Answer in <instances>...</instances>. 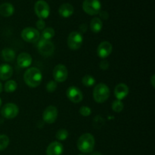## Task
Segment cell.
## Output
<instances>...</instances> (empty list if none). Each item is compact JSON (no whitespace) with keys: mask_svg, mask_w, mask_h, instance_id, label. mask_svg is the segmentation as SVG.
Instances as JSON below:
<instances>
[{"mask_svg":"<svg viewBox=\"0 0 155 155\" xmlns=\"http://www.w3.org/2000/svg\"><path fill=\"white\" fill-rule=\"evenodd\" d=\"M36 27H37L38 30H43L45 27V23L44 21V20L39 19V21L36 22Z\"/></svg>","mask_w":155,"mask_h":155,"instance_id":"30","label":"cell"},{"mask_svg":"<svg viewBox=\"0 0 155 155\" xmlns=\"http://www.w3.org/2000/svg\"><path fill=\"white\" fill-rule=\"evenodd\" d=\"M129 94V87L125 83H120L115 87L114 95L117 100H122L125 98Z\"/></svg>","mask_w":155,"mask_h":155,"instance_id":"16","label":"cell"},{"mask_svg":"<svg viewBox=\"0 0 155 155\" xmlns=\"http://www.w3.org/2000/svg\"><path fill=\"white\" fill-rule=\"evenodd\" d=\"M15 12L14 6L10 3H3L0 5V15L5 18L12 16Z\"/></svg>","mask_w":155,"mask_h":155,"instance_id":"19","label":"cell"},{"mask_svg":"<svg viewBox=\"0 0 155 155\" xmlns=\"http://www.w3.org/2000/svg\"><path fill=\"white\" fill-rule=\"evenodd\" d=\"M54 30L51 27H47L45 28L42 32V39H45V40H50L51 38L54 37Z\"/></svg>","mask_w":155,"mask_h":155,"instance_id":"22","label":"cell"},{"mask_svg":"<svg viewBox=\"0 0 155 155\" xmlns=\"http://www.w3.org/2000/svg\"><path fill=\"white\" fill-rule=\"evenodd\" d=\"M112 51H113V46L111 44L107 41H104L98 45L97 48V54L101 58H105L111 54Z\"/></svg>","mask_w":155,"mask_h":155,"instance_id":"13","label":"cell"},{"mask_svg":"<svg viewBox=\"0 0 155 155\" xmlns=\"http://www.w3.org/2000/svg\"><path fill=\"white\" fill-rule=\"evenodd\" d=\"M110 89L104 83H99L95 86L93 90V98L97 103H104L110 96Z\"/></svg>","mask_w":155,"mask_h":155,"instance_id":"3","label":"cell"},{"mask_svg":"<svg viewBox=\"0 0 155 155\" xmlns=\"http://www.w3.org/2000/svg\"><path fill=\"white\" fill-rule=\"evenodd\" d=\"M79 155H83V154H79Z\"/></svg>","mask_w":155,"mask_h":155,"instance_id":"37","label":"cell"},{"mask_svg":"<svg viewBox=\"0 0 155 155\" xmlns=\"http://www.w3.org/2000/svg\"><path fill=\"white\" fill-rule=\"evenodd\" d=\"M52 74L56 83H63L68 79V71L64 64H58L53 70Z\"/></svg>","mask_w":155,"mask_h":155,"instance_id":"10","label":"cell"},{"mask_svg":"<svg viewBox=\"0 0 155 155\" xmlns=\"http://www.w3.org/2000/svg\"><path fill=\"white\" fill-rule=\"evenodd\" d=\"M101 4L99 0H84L83 9L89 15H96L101 12Z\"/></svg>","mask_w":155,"mask_h":155,"instance_id":"4","label":"cell"},{"mask_svg":"<svg viewBox=\"0 0 155 155\" xmlns=\"http://www.w3.org/2000/svg\"><path fill=\"white\" fill-rule=\"evenodd\" d=\"M2 92V85L1 82H0V93Z\"/></svg>","mask_w":155,"mask_h":155,"instance_id":"35","label":"cell"},{"mask_svg":"<svg viewBox=\"0 0 155 155\" xmlns=\"http://www.w3.org/2000/svg\"><path fill=\"white\" fill-rule=\"evenodd\" d=\"M83 37L79 32H72L70 33L68 39V45L71 49L77 50L82 46Z\"/></svg>","mask_w":155,"mask_h":155,"instance_id":"7","label":"cell"},{"mask_svg":"<svg viewBox=\"0 0 155 155\" xmlns=\"http://www.w3.org/2000/svg\"><path fill=\"white\" fill-rule=\"evenodd\" d=\"M9 138L6 135H0V151L5 149L9 145Z\"/></svg>","mask_w":155,"mask_h":155,"instance_id":"26","label":"cell"},{"mask_svg":"<svg viewBox=\"0 0 155 155\" xmlns=\"http://www.w3.org/2000/svg\"><path fill=\"white\" fill-rule=\"evenodd\" d=\"M100 68L102 70H107L109 68V63L107 61L102 60L100 62Z\"/></svg>","mask_w":155,"mask_h":155,"instance_id":"31","label":"cell"},{"mask_svg":"<svg viewBox=\"0 0 155 155\" xmlns=\"http://www.w3.org/2000/svg\"><path fill=\"white\" fill-rule=\"evenodd\" d=\"M24 80L27 86L31 88H36L39 86L42 82V73L38 68H30L24 73Z\"/></svg>","mask_w":155,"mask_h":155,"instance_id":"1","label":"cell"},{"mask_svg":"<svg viewBox=\"0 0 155 155\" xmlns=\"http://www.w3.org/2000/svg\"><path fill=\"white\" fill-rule=\"evenodd\" d=\"M1 105H2V99L0 98V107H1Z\"/></svg>","mask_w":155,"mask_h":155,"instance_id":"36","label":"cell"},{"mask_svg":"<svg viewBox=\"0 0 155 155\" xmlns=\"http://www.w3.org/2000/svg\"><path fill=\"white\" fill-rule=\"evenodd\" d=\"M91 155H102V154H101V153L98 152V151H95V152L92 153V154H91Z\"/></svg>","mask_w":155,"mask_h":155,"instance_id":"34","label":"cell"},{"mask_svg":"<svg viewBox=\"0 0 155 155\" xmlns=\"http://www.w3.org/2000/svg\"><path fill=\"white\" fill-rule=\"evenodd\" d=\"M58 111L57 107H54V106L50 105L47 107L44 110L42 118H43V120L45 123L48 124H51L55 122L58 118Z\"/></svg>","mask_w":155,"mask_h":155,"instance_id":"11","label":"cell"},{"mask_svg":"<svg viewBox=\"0 0 155 155\" xmlns=\"http://www.w3.org/2000/svg\"><path fill=\"white\" fill-rule=\"evenodd\" d=\"M17 87H18V85H17V83L15 81V80H8L5 83L4 86L5 91L6 92H14L17 89Z\"/></svg>","mask_w":155,"mask_h":155,"instance_id":"23","label":"cell"},{"mask_svg":"<svg viewBox=\"0 0 155 155\" xmlns=\"http://www.w3.org/2000/svg\"><path fill=\"white\" fill-rule=\"evenodd\" d=\"M124 104L120 100H117V99L116 101H114L112 104V110L114 111L117 112V113H120V112L124 110Z\"/></svg>","mask_w":155,"mask_h":155,"instance_id":"27","label":"cell"},{"mask_svg":"<svg viewBox=\"0 0 155 155\" xmlns=\"http://www.w3.org/2000/svg\"><path fill=\"white\" fill-rule=\"evenodd\" d=\"M82 83L86 87H90L95 85V80L93 77L90 75H86L82 79Z\"/></svg>","mask_w":155,"mask_h":155,"instance_id":"24","label":"cell"},{"mask_svg":"<svg viewBox=\"0 0 155 155\" xmlns=\"http://www.w3.org/2000/svg\"><path fill=\"white\" fill-rule=\"evenodd\" d=\"M34 11L39 19H46L50 15V8L48 3L44 0H39L34 5Z\"/></svg>","mask_w":155,"mask_h":155,"instance_id":"5","label":"cell"},{"mask_svg":"<svg viewBox=\"0 0 155 155\" xmlns=\"http://www.w3.org/2000/svg\"><path fill=\"white\" fill-rule=\"evenodd\" d=\"M154 80H155V75H153L151 78V85H152L153 88L155 87V85H154Z\"/></svg>","mask_w":155,"mask_h":155,"instance_id":"33","label":"cell"},{"mask_svg":"<svg viewBox=\"0 0 155 155\" xmlns=\"http://www.w3.org/2000/svg\"><path fill=\"white\" fill-rule=\"evenodd\" d=\"M95 138L90 133L83 134L77 141V148L79 151L84 154L91 153L95 148Z\"/></svg>","mask_w":155,"mask_h":155,"instance_id":"2","label":"cell"},{"mask_svg":"<svg viewBox=\"0 0 155 155\" xmlns=\"http://www.w3.org/2000/svg\"><path fill=\"white\" fill-rule=\"evenodd\" d=\"M17 62L20 68H29L32 64V57L28 53L22 52L19 54V55L17 58Z\"/></svg>","mask_w":155,"mask_h":155,"instance_id":"15","label":"cell"},{"mask_svg":"<svg viewBox=\"0 0 155 155\" xmlns=\"http://www.w3.org/2000/svg\"><path fill=\"white\" fill-rule=\"evenodd\" d=\"M2 58L7 62L13 61L15 58V52L10 48H5L2 51Z\"/></svg>","mask_w":155,"mask_h":155,"instance_id":"20","label":"cell"},{"mask_svg":"<svg viewBox=\"0 0 155 155\" xmlns=\"http://www.w3.org/2000/svg\"><path fill=\"white\" fill-rule=\"evenodd\" d=\"M67 96L70 101L74 103H80L83 98L81 90L75 86H71L68 88L67 90Z\"/></svg>","mask_w":155,"mask_h":155,"instance_id":"12","label":"cell"},{"mask_svg":"<svg viewBox=\"0 0 155 155\" xmlns=\"http://www.w3.org/2000/svg\"><path fill=\"white\" fill-rule=\"evenodd\" d=\"M21 37L25 42H36L40 38V34L38 30L33 27H26L21 32Z\"/></svg>","mask_w":155,"mask_h":155,"instance_id":"6","label":"cell"},{"mask_svg":"<svg viewBox=\"0 0 155 155\" xmlns=\"http://www.w3.org/2000/svg\"><path fill=\"white\" fill-rule=\"evenodd\" d=\"M74 8L72 5L69 3L62 4L58 8V13L61 17L64 18H68L71 17L74 14Z\"/></svg>","mask_w":155,"mask_h":155,"instance_id":"18","label":"cell"},{"mask_svg":"<svg viewBox=\"0 0 155 155\" xmlns=\"http://www.w3.org/2000/svg\"><path fill=\"white\" fill-rule=\"evenodd\" d=\"M100 14V17H101V18H103V19L106 20L108 18V13H107V12H105V11H102V12H99Z\"/></svg>","mask_w":155,"mask_h":155,"instance_id":"32","label":"cell"},{"mask_svg":"<svg viewBox=\"0 0 155 155\" xmlns=\"http://www.w3.org/2000/svg\"><path fill=\"white\" fill-rule=\"evenodd\" d=\"M69 136V133L65 129H61L56 133V139L59 141H64L66 140Z\"/></svg>","mask_w":155,"mask_h":155,"instance_id":"25","label":"cell"},{"mask_svg":"<svg viewBox=\"0 0 155 155\" xmlns=\"http://www.w3.org/2000/svg\"><path fill=\"white\" fill-rule=\"evenodd\" d=\"M19 113L18 107L13 103H8L2 107L1 110L2 116L6 119H13L16 117Z\"/></svg>","mask_w":155,"mask_h":155,"instance_id":"9","label":"cell"},{"mask_svg":"<svg viewBox=\"0 0 155 155\" xmlns=\"http://www.w3.org/2000/svg\"><path fill=\"white\" fill-rule=\"evenodd\" d=\"M102 21L98 18H94L90 22V29L93 33H99L102 29Z\"/></svg>","mask_w":155,"mask_h":155,"instance_id":"21","label":"cell"},{"mask_svg":"<svg viewBox=\"0 0 155 155\" xmlns=\"http://www.w3.org/2000/svg\"><path fill=\"white\" fill-rule=\"evenodd\" d=\"M13 74V69L7 64H2L0 65V80H7L12 77Z\"/></svg>","mask_w":155,"mask_h":155,"instance_id":"17","label":"cell"},{"mask_svg":"<svg viewBox=\"0 0 155 155\" xmlns=\"http://www.w3.org/2000/svg\"><path fill=\"white\" fill-rule=\"evenodd\" d=\"M58 87L57 83L55 81H49L46 85V90L48 92H54Z\"/></svg>","mask_w":155,"mask_h":155,"instance_id":"29","label":"cell"},{"mask_svg":"<svg viewBox=\"0 0 155 155\" xmlns=\"http://www.w3.org/2000/svg\"><path fill=\"white\" fill-rule=\"evenodd\" d=\"M80 114L83 117H89L92 114V110L87 106H82L80 109Z\"/></svg>","mask_w":155,"mask_h":155,"instance_id":"28","label":"cell"},{"mask_svg":"<svg viewBox=\"0 0 155 155\" xmlns=\"http://www.w3.org/2000/svg\"><path fill=\"white\" fill-rule=\"evenodd\" d=\"M38 50L42 55L48 57L54 53V45L50 40L41 39L38 43Z\"/></svg>","mask_w":155,"mask_h":155,"instance_id":"8","label":"cell"},{"mask_svg":"<svg viewBox=\"0 0 155 155\" xmlns=\"http://www.w3.org/2000/svg\"><path fill=\"white\" fill-rule=\"evenodd\" d=\"M64 151V146L58 142H53L48 145L46 149V155H61Z\"/></svg>","mask_w":155,"mask_h":155,"instance_id":"14","label":"cell"}]
</instances>
